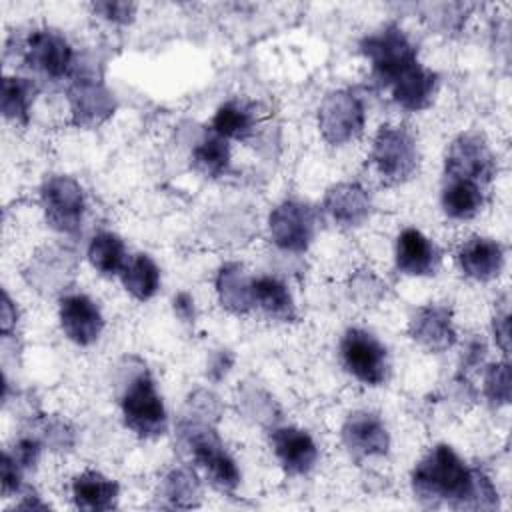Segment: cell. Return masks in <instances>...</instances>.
Instances as JSON below:
<instances>
[{"label":"cell","mask_w":512,"mask_h":512,"mask_svg":"<svg viewBox=\"0 0 512 512\" xmlns=\"http://www.w3.org/2000/svg\"><path fill=\"white\" fill-rule=\"evenodd\" d=\"M440 248L418 228H404L394 246L396 268L406 276H432L440 266Z\"/></svg>","instance_id":"obj_17"},{"label":"cell","mask_w":512,"mask_h":512,"mask_svg":"<svg viewBox=\"0 0 512 512\" xmlns=\"http://www.w3.org/2000/svg\"><path fill=\"white\" fill-rule=\"evenodd\" d=\"M42 442H48L50 446H54L56 450H64L68 446H72V440H74V432L72 428L60 420V418H50V420H44L40 424V436H38Z\"/></svg>","instance_id":"obj_33"},{"label":"cell","mask_w":512,"mask_h":512,"mask_svg":"<svg viewBox=\"0 0 512 512\" xmlns=\"http://www.w3.org/2000/svg\"><path fill=\"white\" fill-rule=\"evenodd\" d=\"M24 62L50 80L66 78L74 68V50L62 32L36 28L24 40Z\"/></svg>","instance_id":"obj_10"},{"label":"cell","mask_w":512,"mask_h":512,"mask_svg":"<svg viewBox=\"0 0 512 512\" xmlns=\"http://www.w3.org/2000/svg\"><path fill=\"white\" fill-rule=\"evenodd\" d=\"M68 106L72 122L80 128H96L116 110L114 94L94 74H80L68 86Z\"/></svg>","instance_id":"obj_12"},{"label":"cell","mask_w":512,"mask_h":512,"mask_svg":"<svg viewBox=\"0 0 512 512\" xmlns=\"http://www.w3.org/2000/svg\"><path fill=\"white\" fill-rule=\"evenodd\" d=\"M120 280L130 296L146 302L160 288V268L148 254H134L128 256V262L120 272Z\"/></svg>","instance_id":"obj_27"},{"label":"cell","mask_w":512,"mask_h":512,"mask_svg":"<svg viewBox=\"0 0 512 512\" xmlns=\"http://www.w3.org/2000/svg\"><path fill=\"white\" fill-rule=\"evenodd\" d=\"M86 256L96 272L102 276H120L122 268L128 262L124 240L114 232H98L92 236Z\"/></svg>","instance_id":"obj_28"},{"label":"cell","mask_w":512,"mask_h":512,"mask_svg":"<svg viewBox=\"0 0 512 512\" xmlns=\"http://www.w3.org/2000/svg\"><path fill=\"white\" fill-rule=\"evenodd\" d=\"M440 206L450 220H470L484 206V186L462 178H444Z\"/></svg>","instance_id":"obj_24"},{"label":"cell","mask_w":512,"mask_h":512,"mask_svg":"<svg viewBox=\"0 0 512 512\" xmlns=\"http://www.w3.org/2000/svg\"><path fill=\"white\" fill-rule=\"evenodd\" d=\"M192 168L206 176V178H218L224 176L230 168V144L226 138L214 134L208 130L192 148L190 152Z\"/></svg>","instance_id":"obj_26"},{"label":"cell","mask_w":512,"mask_h":512,"mask_svg":"<svg viewBox=\"0 0 512 512\" xmlns=\"http://www.w3.org/2000/svg\"><path fill=\"white\" fill-rule=\"evenodd\" d=\"M484 356H486V344L482 338H472L466 346V352H464V360H462V368L466 370H472V368H478L482 362H484Z\"/></svg>","instance_id":"obj_38"},{"label":"cell","mask_w":512,"mask_h":512,"mask_svg":"<svg viewBox=\"0 0 512 512\" xmlns=\"http://www.w3.org/2000/svg\"><path fill=\"white\" fill-rule=\"evenodd\" d=\"M18 322V310L16 304L12 302V298L8 296V292H2V334L8 336L10 330L16 326Z\"/></svg>","instance_id":"obj_40"},{"label":"cell","mask_w":512,"mask_h":512,"mask_svg":"<svg viewBox=\"0 0 512 512\" xmlns=\"http://www.w3.org/2000/svg\"><path fill=\"white\" fill-rule=\"evenodd\" d=\"M178 442L188 452L192 462L206 474L210 484L222 492H234L240 484L236 460L224 448L212 422L202 418H182L178 422Z\"/></svg>","instance_id":"obj_2"},{"label":"cell","mask_w":512,"mask_h":512,"mask_svg":"<svg viewBox=\"0 0 512 512\" xmlns=\"http://www.w3.org/2000/svg\"><path fill=\"white\" fill-rule=\"evenodd\" d=\"M40 204L52 230L76 236L84 222L86 198L82 186L70 176H50L40 188Z\"/></svg>","instance_id":"obj_6"},{"label":"cell","mask_w":512,"mask_h":512,"mask_svg":"<svg viewBox=\"0 0 512 512\" xmlns=\"http://www.w3.org/2000/svg\"><path fill=\"white\" fill-rule=\"evenodd\" d=\"M120 410L126 428L140 438H156L166 432L168 414L154 378L144 366L122 382Z\"/></svg>","instance_id":"obj_4"},{"label":"cell","mask_w":512,"mask_h":512,"mask_svg":"<svg viewBox=\"0 0 512 512\" xmlns=\"http://www.w3.org/2000/svg\"><path fill=\"white\" fill-rule=\"evenodd\" d=\"M322 208L338 226L356 228L370 218L372 200L360 184L340 182L326 190Z\"/></svg>","instance_id":"obj_19"},{"label":"cell","mask_w":512,"mask_h":512,"mask_svg":"<svg viewBox=\"0 0 512 512\" xmlns=\"http://www.w3.org/2000/svg\"><path fill=\"white\" fill-rule=\"evenodd\" d=\"M366 110L350 90L330 92L318 108V128L322 138L332 146H342L356 140L364 132Z\"/></svg>","instance_id":"obj_9"},{"label":"cell","mask_w":512,"mask_h":512,"mask_svg":"<svg viewBox=\"0 0 512 512\" xmlns=\"http://www.w3.org/2000/svg\"><path fill=\"white\" fill-rule=\"evenodd\" d=\"M58 320L66 338L78 346H92L104 330L100 306L90 296L78 292L60 298Z\"/></svg>","instance_id":"obj_14"},{"label":"cell","mask_w":512,"mask_h":512,"mask_svg":"<svg viewBox=\"0 0 512 512\" xmlns=\"http://www.w3.org/2000/svg\"><path fill=\"white\" fill-rule=\"evenodd\" d=\"M0 476H2V494H4V498H10L12 494L20 492V488H22V468L12 458V454L8 450L2 452Z\"/></svg>","instance_id":"obj_35"},{"label":"cell","mask_w":512,"mask_h":512,"mask_svg":"<svg viewBox=\"0 0 512 512\" xmlns=\"http://www.w3.org/2000/svg\"><path fill=\"white\" fill-rule=\"evenodd\" d=\"M268 232L280 250L304 252L314 240L316 214L300 200H284L270 212Z\"/></svg>","instance_id":"obj_11"},{"label":"cell","mask_w":512,"mask_h":512,"mask_svg":"<svg viewBox=\"0 0 512 512\" xmlns=\"http://www.w3.org/2000/svg\"><path fill=\"white\" fill-rule=\"evenodd\" d=\"M42 446L44 442L38 438V436H32V434H24L20 436L12 450H8L12 454V458L20 464L22 470H30L36 466V462L40 460V452H42Z\"/></svg>","instance_id":"obj_32"},{"label":"cell","mask_w":512,"mask_h":512,"mask_svg":"<svg viewBox=\"0 0 512 512\" xmlns=\"http://www.w3.org/2000/svg\"><path fill=\"white\" fill-rule=\"evenodd\" d=\"M370 160L386 184H402L418 168V146L404 126L382 124L372 140Z\"/></svg>","instance_id":"obj_5"},{"label":"cell","mask_w":512,"mask_h":512,"mask_svg":"<svg viewBox=\"0 0 512 512\" xmlns=\"http://www.w3.org/2000/svg\"><path fill=\"white\" fill-rule=\"evenodd\" d=\"M118 484L96 470H84L72 480V500L80 510H112L116 508Z\"/></svg>","instance_id":"obj_22"},{"label":"cell","mask_w":512,"mask_h":512,"mask_svg":"<svg viewBox=\"0 0 512 512\" xmlns=\"http://www.w3.org/2000/svg\"><path fill=\"white\" fill-rule=\"evenodd\" d=\"M38 94V86L30 78L4 76L2 80V114L14 124H28L30 108Z\"/></svg>","instance_id":"obj_29"},{"label":"cell","mask_w":512,"mask_h":512,"mask_svg":"<svg viewBox=\"0 0 512 512\" xmlns=\"http://www.w3.org/2000/svg\"><path fill=\"white\" fill-rule=\"evenodd\" d=\"M408 334L430 352H444L458 340L452 310L444 304H424L408 320Z\"/></svg>","instance_id":"obj_15"},{"label":"cell","mask_w":512,"mask_h":512,"mask_svg":"<svg viewBox=\"0 0 512 512\" xmlns=\"http://www.w3.org/2000/svg\"><path fill=\"white\" fill-rule=\"evenodd\" d=\"M252 282L254 276H250L240 262L222 264L216 274V296L220 306L236 316L252 312Z\"/></svg>","instance_id":"obj_21"},{"label":"cell","mask_w":512,"mask_h":512,"mask_svg":"<svg viewBox=\"0 0 512 512\" xmlns=\"http://www.w3.org/2000/svg\"><path fill=\"white\" fill-rule=\"evenodd\" d=\"M414 496L424 506L494 510L498 492L492 480L466 462L448 444H436L412 470Z\"/></svg>","instance_id":"obj_1"},{"label":"cell","mask_w":512,"mask_h":512,"mask_svg":"<svg viewBox=\"0 0 512 512\" xmlns=\"http://www.w3.org/2000/svg\"><path fill=\"white\" fill-rule=\"evenodd\" d=\"M16 508H20V510H48L50 506L46 502H42L34 492H26L22 502L16 504Z\"/></svg>","instance_id":"obj_41"},{"label":"cell","mask_w":512,"mask_h":512,"mask_svg":"<svg viewBox=\"0 0 512 512\" xmlns=\"http://www.w3.org/2000/svg\"><path fill=\"white\" fill-rule=\"evenodd\" d=\"M340 358L348 374L366 386H380L388 378V352L364 328H348L340 340Z\"/></svg>","instance_id":"obj_7"},{"label":"cell","mask_w":512,"mask_h":512,"mask_svg":"<svg viewBox=\"0 0 512 512\" xmlns=\"http://www.w3.org/2000/svg\"><path fill=\"white\" fill-rule=\"evenodd\" d=\"M252 298H254V308H258L270 320H278V322L296 320L294 298L288 286L280 278L270 274L254 276Z\"/></svg>","instance_id":"obj_23"},{"label":"cell","mask_w":512,"mask_h":512,"mask_svg":"<svg viewBox=\"0 0 512 512\" xmlns=\"http://www.w3.org/2000/svg\"><path fill=\"white\" fill-rule=\"evenodd\" d=\"M94 12L112 22V24H130L136 16V4L132 2H122V0H106V2H94L92 4Z\"/></svg>","instance_id":"obj_34"},{"label":"cell","mask_w":512,"mask_h":512,"mask_svg":"<svg viewBox=\"0 0 512 512\" xmlns=\"http://www.w3.org/2000/svg\"><path fill=\"white\" fill-rule=\"evenodd\" d=\"M172 306H174V312L176 316L182 320V322H194V316H196V306H194V298L190 292L182 290L174 296L172 300Z\"/></svg>","instance_id":"obj_37"},{"label":"cell","mask_w":512,"mask_h":512,"mask_svg":"<svg viewBox=\"0 0 512 512\" xmlns=\"http://www.w3.org/2000/svg\"><path fill=\"white\" fill-rule=\"evenodd\" d=\"M492 330H494V338L496 344L502 348V352L508 356L510 352V314H508V306L504 304L502 310L496 312L494 322H492Z\"/></svg>","instance_id":"obj_36"},{"label":"cell","mask_w":512,"mask_h":512,"mask_svg":"<svg viewBox=\"0 0 512 512\" xmlns=\"http://www.w3.org/2000/svg\"><path fill=\"white\" fill-rule=\"evenodd\" d=\"M270 446L278 464L290 476H304L318 462V446L302 428L280 426L270 430Z\"/></svg>","instance_id":"obj_16"},{"label":"cell","mask_w":512,"mask_h":512,"mask_svg":"<svg viewBox=\"0 0 512 512\" xmlns=\"http://www.w3.org/2000/svg\"><path fill=\"white\" fill-rule=\"evenodd\" d=\"M256 122L254 106L242 100H228L218 106L208 130L226 140H246L254 134Z\"/></svg>","instance_id":"obj_25"},{"label":"cell","mask_w":512,"mask_h":512,"mask_svg":"<svg viewBox=\"0 0 512 512\" xmlns=\"http://www.w3.org/2000/svg\"><path fill=\"white\" fill-rule=\"evenodd\" d=\"M496 156L478 132L458 134L444 156V178H462L486 186L496 176Z\"/></svg>","instance_id":"obj_8"},{"label":"cell","mask_w":512,"mask_h":512,"mask_svg":"<svg viewBox=\"0 0 512 512\" xmlns=\"http://www.w3.org/2000/svg\"><path fill=\"white\" fill-rule=\"evenodd\" d=\"M456 262L464 276L476 282H490L504 268V248L492 238L470 236L458 246Z\"/></svg>","instance_id":"obj_18"},{"label":"cell","mask_w":512,"mask_h":512,"mask_svg":"<svg viewBox=\"0 0 512 512\" xmlns=\"http://www.w3.org/2000/svg\"><path fill=\"white\" fill-rule=\"evenodd\" d=\"M232 362H234V356L228 352V350H220L212 356V362L208 366V374L212 380H222L228 370L232 368Z\"/></svg>","instance_id":"obj_39"},{"label":"cell","mask_w":512,"mask_h":512,"mask_svg":"<svg viewBox=\"0 0 512 512\" xmlns=\"http://www.w3.org/2000/svg\"><path fill=\"white\" fill-rule=\"evenodd\" d=\"M160 492L172 508H192L200 502V482L186 466L170 470L162 480Z\"/></svg>","instance_id":"obj_30"},{"label":"cell","mask_w":512,"mask_h":512,"mask_svg":"<svg viewBox=\"0 0 512 512\" xmlns=\"http://www.w3.org/2000/svg\"><path fill=\"white\" fill-rule=\"evenodd\" d=\"M512 394V378H510V364L496 362L490 364L484 372V396L492 406H504L510 402Z\"/></svg>","instance_id":"obj_31"},{"label":"cell","mask_w":512,"mask_h":512,"mask_svg":"<svg viewBox=\"0 0 512 512\" xmlns=\"http://www.w3.org/2000/svg\"><path fill=\"white\" fill-rule=\"evenodd\" d=\"M340 436L348 454L358 462L372 456H384L390 448V436L382 418L368 410L348 414Z\"/></svg>","instance_id":"obj_13"},{"label":"cell","mask_w":512,"mask_h":512,"mask_svg":"<svg viewBox=\"0 0 512 512\" xmlns=\"http://www.w3.org/2000/svg\"><path fill=\"white\" fill-rule=\"evenodd\" d=\"M360 52L370 64V80L378 88H390L408 68L418 62V48L398 24H386L366 34Z\"/></svg>","instance_id":"obj_3"},{"label":"cell","mask_w":512,"mask_h":512,"mask_svg":"<svg viewBox=\"0 0 512 512\" xmlns=\"http://www.w3.org/2000/svg\"><path fill=\"white\" fill-rule=\"evenodd\" d=\"M440 78L430 68L416 62L412 68H408L392 86V100L408 112H420L426 110L438 92Z\"/></svg>","instance_id":"obj_20"}]
</instances>
